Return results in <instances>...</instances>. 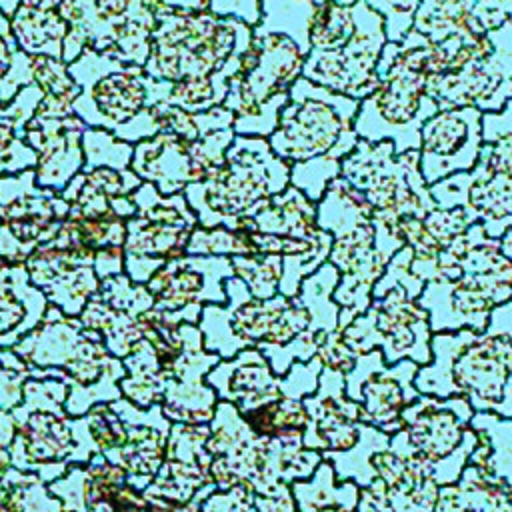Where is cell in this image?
I'll list each match as a JSON object with an SVG mask.
<instances>
[{"instance_id": "1", "label": "cell", "mask_w": 512, "mask_h": 512, "mask_svg": "<svg viewBox=\"0 0 512 512\" xmlns=\"http://www.w3.org/2000/svg\"><path fill=\"white\" fill-rule=\"evenodd\" d=\"M338 280V270L324 262L300 282L296 296L278 292L258 300L238 276L226 278V304H206L198 320L204 348L218 358L258 348L284 376L294 362L312 360L324 336L338 328L340 306L332 298Z\"/></svg>"}, {"instance_id": "2", "label": "cell", "mask_w": 512, "mask_h": 512, "mask_svg": "<svg viewBox=\"0 0 512 512\" xmlns=\"http://www.w3.org/2000/svg\"><path fill=\"white\" fill-rule=\"evenodd\" d=\"M250 38L252 26L236 18L162 6L144 72L156 82L170 84L168 106L204 112L222 106Z\"/></svg>"}, {"instance_id": "3", "label": "cell", "mask_w": 512, "mask_h": 512, "mask_svg": "<svg viewBox=\"0 0 512 512\" xmlns=\"http://www.w3.org/2000/svg\"><path fill=\"white\" fill-rule=\"evenodd\" d=\"M314 10L312 0H262L250 46L222 102L234 114L236 134L268 138L274 132L290 88L302 78Z\"/></svg>"}, {"instance_id": "4", "label": "cell", "mask_w": 512, "mask_h": 512, "mask_svg": "<svg viewBox=\"0 0 512 512\" xmlns=\"http://www.w3.org/2000/svg\"><path fill=\"white\" fill-rule=\"evenodd\" d=\"M430 350L414 376L418 394L464 396L474 412L512 418V300L492 310L482 332H434Z\"/></svg>"}, {"instance_id": "5", "label": "cell", "mask_w": 512, "mask_h": 512, "mask_svg": "<svg viewBox=\"0 0 512 512\" xmlns=\"http://www.w3.org/2000/svg\"><path fill=\"white\" fill-rule=\"evenodd\" d=\"M420 304L434 332H482L496 306L512 300V262L480 224H472L432 260Z\"/></svg>"}, {"instance_id": "6", "label": "cell", "mask_w": 512, "mask_h": 512, "mask_svg": "<svg viewBox=\"0 0 512 512\" xmlns=\"http://www.w3.org/2000/svg\"><path fill=\"white\" fill-rule=\"evenodd\" d=\"M434 70V46L416 32L400 44L386 42L378 62V86L360 100L354 132L360 140H390L396 154L418 150L422 124L438 112L426 86Z\"/></svg>"}, {"instance_id": "7", "label": "cell", "mask_w": 512, "mask_h": 512, "mask_svg": "<svg viewBox=\"0 0 512 512\" xmlns=\"http://www.w3.org/2000/svg\"><path fill=\"white\" fill-rule=\"evenodd\" d=\"M80 94L72 108L88 128H102L136 144L160 130L158 104H166V82L146 76L144 66L98 54L90 48L68 64Z\"/></svg>"}, {"instance_id": "8", "label": "cell", "mask_w": 512, "mask_h": 512, "mask_svg": "<svg viewBox=\"0 0 512 512\" xmlns=\"http://www.w3.org/2000/svg\"><path fill=\"white\" fill-rule=\"evenodd\" d=\"M316 224L332 238L328 262L340 274L332 298L340 306L338 328H342L366 312L372 288L394 254L378 242L370 204L342 176L334 178L316 202Z\"/></svg>"}, {"instance_id": "9", "label": "cell", "mask_w": 512, "mask_h": 512, "mask_svg": "<svg viewBox=\"0 0 512 512\" xmlns=\"http://www.w3.org/2000/svg\"><path fill=\"white\" fill-rule=\"evenodd\" d=\"M208 426L210 476L220 490L242 484L254 494H270L282 482L310 478L322 462V454L306 448L302 438L258 436L230 402L218 400Z\"/></svg>"}, {"instance_id": "10", "label": "cell", "mask_w": 512, "mask_h": 512, "mask_svg": "<svg viewBox=\"0 0 512 512\" xmlns=\"http://www.w3.org/2000/svg\"><path fill=\"white\" fill-rule=\"evenodd\" d=\"M434 44V72L426 92L438 110H500L512 98V22L468 38Z\"/></svg>"}, {"instance_id": "11", "label": "cell", "mask_w": 512, "mask_h": 512, "mask_svg": "<svg viewBox=\"0 0 512 512\" xmlns=\"http://www.w3.org/2000/svg\"><path fill=\"white\" fill-rule=\"evenodd\" d=\"M288 186L290 164L272 152L268 140L236 134L224 164L206 180L188 184L182 194L194 210L198 226L234 228L258 204Z\"/></svg>"}, {"instance_id": "12", "label": "cell", "mask_w": 512, "mask_h": 512, "mask_svg": "<svg viewBox=\"0 0 512 512\" xmlns=\"http://www.w3.org/2000/svg\"><path fill=\"white\" fill-rule=\"evenodd\" d=\"M438 208H464L472 224L490 238L512 228V98L496 112L482 114V146L468 172L430 184Z\"/></svg>"}, {"instance_id": "13", "label": "cell", "mask_w": 512, "mask_h": 512, "mask_svg": "<svg viewBox=\"0 0 512 512\" xmlns=\"http://www.w3.org/2000/svg\"><path fill=\"white\" fill-rule=\"evenodd\" d=\"M358 104L360 100L298 78L266 140L272 152L290 166L310 160L342 162L358 142L354 132Z\"/></svg>"}, {"instance_id": "14", "label": "cell", "mask_w": 512, "mask_h": 512, "mask_svg": "<svg viewBox=\"0 0 512 512\" xmlns=\"http://www.w3.org/2000/svg\"><path fill=\"white\" fill-rule=\"evenodd\" d=\"M340 176L362 192L378 230L396 236L404 218H422L436 204L420 172L418 150L396 154L390 140H360L340 162ZM400 240V238H398Z\"/></svg>"}, {"instance_id": "15", "label": "cell", "mask_w": 512, "mask_h": 512, "mask_svg": "<svg viewBox=\"0 0 512 512\" xmlns=\"http://www.w3.org/2000/svg\"><path fill=\"white\" fill-rule=\"evenodd\" d=\"M472 416L474 408L464 396L418 394L402 412V428L390 436V450L412 456L440 486L456 482L478 444Z\"/></svg>"}, {"instance_id": "16", "label": "cell", "mask_w": 512, "mask_h": 512, "mask_svg": "<svg viewBox=\"0 0 512 512\" xmlns=\"http://www.w3.org/2000/svg\"><path fill=\"white\" fill-rule=\"evenodd\" d=\"M162 0H62L60 16L68 24L62 62L70 64L82 50L144 66Z\"/></svg>"}, {"instance_id": "17", "label": "cell", "mask_w": 512, "mask_h": 512, "mask_svg": "<svg viewBox=\"0 0 512 512\" xmlns=\"http://www.w3.org/2000/svg\"><path fill=\"white\" fill-rule=\"evenodd\" d=\"M336 330L356 358L380 350L386 364L412 360L426 366L432 360L428 312L400 282L378 280L366 312Z\"/></svg>"}, {"instance_id": "18", "label": "cell", "mask_w": 512, "mask_h": 512, "mask_svg": "<svg viewBox=\"0 0 512 512\" xmlns=\"http://www.w3.org/2000/svg\"><path fill=\"white\" fill-rule=\"evenodd\" d=\"M134 144L102 128L82 134V170L64 186L60 196L68 202V218L78 220H128L136 212L132 192L142 180L130 168Z\"/></svg>"}, {"instance_id": "19", "label": "cell", "mask_w": 512, "mask_h": 512, "mask_svg": "<svg viewBox=\"0 0 512 512\" xmlns=\"http://www.w3.org/2000/svg\"><path fill=\"white\" fill-rule=\"evenodd\" d=\"M132 200L136 212L126 220L124 274L132 282L146 284L160 266L186 254L198 218L182 192L166 196L150 182H142L132 192Z\"/></svg>"}, {"instance_id": "20", "label": "cell", "mask_w": 512, "mask_h": 512, "mask_svg": "<svg viewBox=\"0 0 512 512\" xmlns=\"http://www.w3.org/2000/svg\"><path fill=\"white\" fill-rule=\"evenodd\" d=\"M234 138V128H222L198 140L162 128L152 138L134 144L130 168L142 182L154 184L160 194H178L188 184L214 174L224 164Z\"/></svg>"}, {"instance_id": "21", "label": "cell", "mask_w": 512, "mask_h": 512, "mask_svg": "<svg viewBox=\"0 0 512 512\" xmlns=\"http://www.w3.org/2000/svg\"><path fill=\"white\" fill-rule=\"evenodd\" d=\"M68 202L40 188L34 168L0 176V258L24 264L68 218Z\"/></svg>"}, {"instance_id": "22", "label": "cell", "mask_w": 512, "mask_h": 512, "mask_svg": "<svg viewBox=\"0 0 512 512\" xmlns=\"http://www.w3.org/2000/svg\"><path fill=\"white\" fill-rule=\"evenodd\" d=\"M320 372L322 362L314 356L308 362H294L280 376L258 348H244L232 358H220L206 374V382L214 388L218 400L230 402L240 414H246L284 394L298 398L312 394L318 386Z\"/></svg>"}, {"instance_id": "23", "label": "cell", "mask_w": 512, "mask_h": 512, "mask_svg": "<svg viewBox=\"0 0 512 512\" xmlns=\"http://www.w3.org/2000/svg\"><path fill=\"white\" fill-rule=\"evenodd\" d=\"M386 42L382 16L364 2L352 36L330 50H310L302 78L336 94L362 100L378 86V62Z\"/></svg>"}, {"instance_id": "24", "label": "cell", "mask_w": 512, "mask_h": 512, "mask_svg": "<svg viewBox=\"0 0 512 512\" xmlns=\"http://www.w3.org/2000/svg\"><path fill=\"white\" fill-rule=\"evenodd\" d=\"M234 276L230 258L182 254L160 266L146 288L152 310L168 324H198L206 304H226L224 280Z\"/></svg>"}, {"instance_id": "25", "label": "cell", "mask_w": 512, "mask_h": 512, "mask_svg": "<svg viewBox=\"0 0 512 512\" xmlns=\"http://www.w3.org/2000/svg\"><path fill=\"white\" fill-rule=\"evenodd\" d=\"M30 282L66 316H80L100 286L96 252L84 246L64 224L56 236L24 262Z\"/></svg>"}, {"instance_id": "26", "label": "cell", "mask_w": 512, "mask_h": 512, "mask_svg": "<svg viewBox=\"0 0 512 512\" xmlns=\"http://www.w3.org/2000/svg\"><path fill=\"white\" fill-rule=\"evenodd\" d=\"M416 370L412 360L386 364L380 350L358 356L344 374V390L358 404L360 420L388 436L396 434L402 428V412L418 396Z\"/></svg>"}, {"instance_id": "27", "label": "cell", "mask_w": 512, "mask_h": 512, "mask_svg": "<svg viewBox=\"0 0 512 512\" xmlns=\"http://www.w3.org/2000/svg\"><path fill=\"white\" fill-rule=\"evenodd\" d=\"M208 436V424L172 422L164 462L142 490L148 508H180L206 498L216 488L210 476Z\"/></svg>"}, {"instance_id": "28", "label": "cell", "mask_w": 512, "mask_h": 512, "mask_svg": "<svg viewBox=\"0 0 512 512\" xmlns=\"http://www.w3.org/2000/svg\"><path fill=\"white\" fill-rule=\"evenodd\" d=\"M482 146V112L446 108L434 112L420 128V172L430 186L456 172H468Z\"/></svg>"}, {"instance_id": "29", "label": "cell", "mask_w": 512, "mask_h": 512, "mask_svg": "<svg viewBox=\"0 0 512 512\" xmlns=\"http://www.w3.org/2000/svg\"><path fill=\"white\" fill-rule=\"evenodd\" d=\"M302 402L308 412V426L302 436L306 448L324 454L356 446L362 428L360 408L346 396L342 372L322 368L316 390Z\"/></svg>"}, {"instance_id": "30", "label": "cell", "mask_w": 512, "mask_h": 512, "mask_svg": "<svg viewBox=\"0 0 512 512\" xmlns=\"http://www.w3.org/2000/svg\"><path fill=\"white\" fill-rule=\"evenodd\" d=\"M86 124L76 116L32 114L24 128V140L36 154L34 178L40 188L62 192L64 186L82 170V134Z\"/></svg>"}, {"instance_id": "31", "label": "cell", "mask_w": 512, "mask_h": 512, "mask_svg": "<svg viewBox=\"0 0 512 512\" xmlns=\"http://www.w3.org/2000/svg\"><path fill=\"white\" fill-rule=\"evenodd\" d=\"M368 462L374 472L372 482L382 486L390 512L434 510L440 484L412 456L392 452L388 434L376 430Z\"/></svg>"}, {"instance_id": "32", "label": "cell", "mask_w": 512, "mask_h": 512, "mask_svg": "<svg viewBox=\"0 0 512 512\" xmlns=\"http://www.w3.org/2000/svg\"><path fill=\"white\" fill-rule=\"evenodd\" d=\"M512 22V0H420L412 32L428 42L480 36Z\"/></svg>"}, {"instance_id": "33", "label": "cell", "mask_w": 512, "mask_h": 512, "mask_svg": "<svg viewBox=\"0 0 512 512\" xmlns=\"http://www.w3.org/2000/svg\"><path fill=\"white\" fill-rule=\"evenodd\" d=\"M46 310L48 300L30 282L26 266L0 258V346L24 338L40 324Z\"/></svg>"}, {"instance_id": "34", "label": "cell", "mask_w": 512, "mask_h": 512, "mask_svg": "<svg viewBox=\"0 0 512 512\" xmlns=\"http://www.w3.org/2000/svg\"><path fill=\"white\" fill-rule=\"evenodd\" d=\"M62 0H20L10 16V28L20 48L30 56L62 58V44L68 32L58 6Z\"/></svg>"}, {"instance_id": "35", "label": "cell", "mask_w": 512, "mask_h": 512, "mask_svg": "<svg viewBox=\"0 0 512 512\" xmlns=\"http://www.w3.org/2000/svg\"><path fill=\"white\" fill-rule=\"evenodd\" d=\"M432 512H512V496L496 476L466 464L456 482L440 486Z\"/></svg>"}, {"instance_id": "36", "label": "cell", "mask_w": 512, "mask_h": 512, "mask_svg": "<svg viewBox=\"0 0 512 512\" xmlns=\"http://www.w3.org/2000/svg\"><path fill=\"white\" fill-rule=\"evenodd\" d=\"M42 90L36 82L24 86L8 104H0V176L32 170L36 154L24 140L26 122L32 118Z\"/></svg>"}, {"instance_id": "37", "label": "cell", "mask_w": 512, "mask_h": 512, "mask_svg": "<svg viewBox=\"0 0 512 512\" xmlns=\"http://www.w3.org/2000/svg\"><path fill=\"white\" fill-rule=\"evenodd\" d=\"M470 424L478 434V444L468 464L496 476L512 496V418L474 412Z\"/></svg>"}, {"instance_id": "38", "label": "cell", "mask_w": 512, "mask_h": 512, "mask_svg": "<svg viewBox=\"0 0 512 512\" xmlns=\"http://www.w3.org/2000/svg\"><path fill=\"white\" fill-rule=\"evenodd\" d=\"M292 492L298 512H358L360 486L352 480H338L324 458L310 478L292 484Z\"/></svg>"}, {"instance_id": "39", "label": "cell", "mask_w": 512, "mask_h": 512, "mask_svg": "<svg viewBox=\"0 0 512 512\" xmlns=\"http://www.w3.org/2000/svg\"><path fill=\"white\" fill-rule=\"evenodd\" d=\"M34 66V82L42 90V98L34 110L40 116H70L74 114V100L80 94L78 84L72 80L68 72V64L60 58L50 56H32Z\"/></svg>"}, {"instance_id": "40", "label": "cell", "mask_w": 512, "mask_h": 512, "mask_svg": "<svg viewBox=\"0 0 512 512\" xmlns=\"http://www.w3.org/2000/svg\"><path fill=\"white\" fill-rule=\"evenodd\" d=\"M242 416L258 436L270 438H302L308 426L304 402L294 394H284Z\"/></svg>"}, {"instance_id": "41", "label": "cell", "mask_w": 512, "mask_h": 512, "mask_svg": "<svg viewBox=\"0 0 512 512\" xmlns=\"http://www.w3.org/2000/svg\"><path fill=\"white\" fill-rule=\"evenodd\" d=\"M34 82L32 56L16 42L10 18L0 12V104H8L16 94Z\"/></svg>"}, {"instance_id": "42", "label": "cell", "mask_w": 512, "mask_h": 512, "mask_svg": "<svg viewBox=\"0 0 512 512\" xmlns=\"http://www.w3.org/2000/svg\"><path fill=\"white\" fill-rule=\"evenodd\" d=\"M234 276H238L252 298L266 300L280 292L282 280V258L272 254H252L230 258Z\"/></svg>"}, {"instance_id": "43", "label": "cell", "mask_w": 512, "mask_h": 512, "mask_svg": "<svg viewBox=\"0 0 512 512\" xmlns=\"http://www.w3.org/2000/svg\"><path fill=\"white\" fill-rule=\"evenodd\" d=\"M186 254L234 258V256H252L254 248L248 234L242 230H234L226 226H214V228L196 226L190 234Z\"/></svg>"}, {"instance_id": "44", "label": "cell", "mask_w": 512, "mask_h": 512, "mask_svg": "<svg viewBox=\"0 0 512 512\" xmlns=\"http://www.w3.org/2000/svg\"><path fill=\"white\" fill-rule=\"evenodd\" d=\"M340 176V162L334 160H310L290 166V186L298 188L304 196L318 202L328 184Z\"/></svg>"}, {"instance_id": "45", "label": "cell", "mask_w": 512, "mask_h": 512, "mask_svg": "<svg viewBox=\"0 0 512 512\" xmlns=\"http://www.w3.org/2000/svg\"><path fill=\"white\" fill-rule=\"evenodd\" d=\"M384 20V32L388 42L400 44L412 30L414 14L420 0H364Z\"/></svg>"}, {"instance_id": "46", "label": "cell", "mask_w": 512, "mask_h": 512, "mask_svg": "<svg viewBox=\"0 0 512 512\" xmlns=\"http://www.w3.org/2000/svg\"><path fill=\"white\" fill-rule=\"evenodd\" d=\"M198 512H258L254 492L248 486L236 484L230 488H214L202 502Z\"/></svg>"}, {"instance_id": "47", "label": "cell", "mask_w": 512, "mask_h": 512, "mask_svg": "<svg viewBox=\"0 0 512 512\" xmlns=\"http://www.w3.org/2000/svg\"><path fill=\"white\" fill-rule=\"evenodd\" d=\"M316 356L320 358L322 368L338 370L342 374H346L356 362V356L346 348L338 330H332L324 336V340L320 342V346L316 350Z\"/></svg>"}, {"instance_id": "48", "label": "cell", "mask_w": 512, "mask_h": 512, "mask_svg": "<svg viewBox=\"0 0 512 512\" xmlns=\"http://www.w3.org/2000/svg\"><path fill=\"white\" fill-rule=\"evenodd\" d=\"M262 0H208V10L222 18H236L248 26L260 20Z\"/></svg>"}, {"instance_id": "49", "label": "cell", "mask_w": 512, "mask_h": 512, "mask_svg": "<svg viewBox=\"0 0 512 512\" xmlns=\"http://www.w3.org/2000/svg\"><path fill=\"white\" fill-rule=\"evenodd\" d=\"M258 512H298V504L292 492V484H280L270 494H254Z\"/></svg>"}, {"instance_id": "50", "label": "cell", "mask_w": 512, "mask_h": 512, "mask_svg": "<svg viewBox=\"0 0 512 512\" xmlns=\"http://www.w3.org/2000/svg\"><path fill=\"white\" fill-rule=\"evenodd\" d=\"M162 4L182 10H208V0H162Z\"/></svg>"}, {"instance_id": "51", "label": "cell", "mask_w": 512, "mask_h": 512, "mask_svg": "<svg viewBox=\"0 0 512 512\" xmlns=\"http://www.w3.org/2000/svg\"><path fill=\"white\" fill-rule=\"evenodd\" d=\"M498 242H500V250L504 252V256L512 262V228H508V230L498 238Z\"/></svg>"}, {"instance_id": "52", "label": "cell", "mask_w": 512, "mask_h": 512, "mask_svg": "<svg viewBox=\"0 0 512 512\" xmlns=\"http://www.w3.org/2000/svg\"><path fill=\"white\" fill-rule=\"evenodd\" d=\"M358 512H380L374 504H372V500L360 490V498H358V508H356Z\"/></svg>"}, {"instance_id": "53", "label": "cell", "mask_w": 512, "mask_h": 512, "mask_svg": "<svg viewBox=\"0 0 512 512\" xmlns=\"http://www.w3.org/2000/svg\"><path fill=\"white\" fill-rule=\"evenodd\" d=\"M18 4H20V0H0V12L10 18L16 12Z\"/></svg>"}, {"instance_id": "54", "label": "cell", "mask_w": 512, "mask_h": 512, "mask_svg": "<svg viewBox=\"0 0 512 512\" xmlns=\"http://www.w3.org/2000/svg\"><path fill=\"white\" fill-rule=\"evenodd\" d=\"M314 4H322V2H332V4H340V6H352L358 0H312Z\"/></svg>"}]
</instances>
